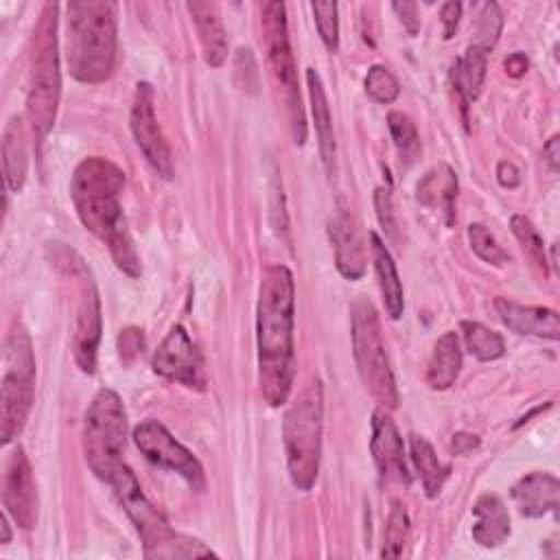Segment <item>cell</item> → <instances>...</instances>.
Listing matches in <instances>:
<instances>
[{
    "mask_svg": "<svg viewBox=\"0 0 560 560\" xmlns=\"http://www.w3.org/2000/svg\"><path fill=\"white\" fill-rule=\"evenodd\" d=\"M295 282L284 265H269L262 271L256 306L258 385L269 407L289 400L295 374L293 352Z\"/></svg>",
    "mask_w": 560,
    "mask_h": 560,
    "instance_id": "6da1fadb",
    "label": "cell"
},
{
    "mask_svg": "<svg viewBox=\"0 0 560 560\" xmlns=\"http://www.w3.org/2000/svg\"><path fill=\"white\" fill-rule=\"evenodd\" d=\"M125 188V173L118 164L107 158L90 155L81 160L72 173L70 197L77 210V217L96 238H101L116 267L129 278L142 273L140 256L129 236L120 192Z\"/></svg>",
    "mask_w": 560,
    "mask_h": 560,
    "instance_id": "7a4b0ae2",
    "label": "cell"
},
{
    "mask_svg": "<svg viewBox=\"0 0 560 560\" xmlns=\"http://www.w3.org/2000/svg\"><path fill=\"white\" fill-rule=\"evenodd\" d=\"M66 61L81 83L105 81L116 61V4L72 0L66 4Z\"/></svg>",
    "mask_w": 560,
    "mask_h": 560,
    "instance_id": "3957f363",
    "label": "cell"
},
{
    "mask_svg": "<svg viewBox=\"0 0 560 560\" xmlns=\"http://www.w3.org/2000/svg\"><path fill=\"white\" fill-rule=\"evenodd\" d=\"M324 387L317 376L308 378L284 413L282 438L289 477L298 490H311L322 459Z\"/></svg>",
    "mask_w": 560,
    "mask_h": 560,
    "instance_id": "277c9868",
    "label": "cell"
},
{
    "mask_svg": "<svg viewBox=\"0 0 560 560\" xmlns=\"http://www.w3.org/2000/svg\"><path fill=\"white\" fill-rule=\"evenodd\" d=\"M57 4L46 2L37 28L33 33V59L28 74L26 118L37 144L44 142L55 125L61 74H59V44H57Z\"/></svg>",
    "mask_w": 560,
    "mask_h": 560,
    "instance_id": "5b68a950",
    "label": "cell"
},
{
    "mask_svg": "<svg viewBox=\"0 0 560 560\" xmlns=\"http://www.w3.org/2000/svg\"><path fill=\"white\" fill-rule=\"evenodd\" d=\"M122 510L136 525L140 538H142V549L147 558H199V556H214L210 547H206L201 540L182 536L171 529L166 518L149 503L144 497L136 475L127 464H120L114 475L107 481Z\"/></svg>",
    "mask_w": 560,
    "mask_h": 560,
    "instance_id": "8992f818",
    "label": "cell"
},
{
    "mask_svg": "<svg viewBox=\"0 0 560 560\" xmlns=\"http://www.w3.org/2000/svg\"><path fill=\"white\" fill-rule=\"evenodd\" d=\"M0 381V442L9 444L24 429L35 400V357L22 326L4 339Z\"/></svg>",
    "mask_w": 560,
    "mask_h": 560,
    "instance_id": "52a82bcc",
    "label": "cell"
},
{
    "mask_svg": "<svg viewBox=\"0 0 560 560\" xmlns=\"http://www.w3.org/2000/svg\"><path fill=\"white\" fill-rule=\"evenodd\" d=\"M352 354L357 361L359 376L365 385V389L374 396V400L383 409H396L398 407V387L396 378L385 352L381 324L374 304L359 295L352 306Z\"/></svg>",
    "mask_w": 560,
    "mask_h": 560,
    "instance_id": "ba28073f",
    "label": "cell"
},
{
    "mask_svg": "<svg viewBox=\"0 0 560 560\" xmlns=\"http://www.w3.org/2000/svg\"><path fill=\"white\" fill-rule=\"evenodd\" d=\"M83 455L92 472L109 481L114 470L122 464V451L127 442V413L120 396L103 387L92 398L83 420Z\"/></svg>",
    "mask_w": 560,
    "mask_h": 560,
    "instance_id": "9c48e42d",
    "label": "cell"
},
{
    "mask_svg": "<svg viewBox=\"0 0 560 560\" xmlns=\"http://www.w3.org/2000/svg\"><path fill=\"white\" fill-rule=\"evenodd\" d=\"M262 13V37L267 46V59L271 68V77L276 85L282 90V98L291 120V133L295 144L306 142V116L302 107V96L298 88V68L289 44L287 31V11L282 2H265L260 7Z\"/></svg>",
    "mask_w": 560,
    "mask_h": 560,
    "instance_id": "30bf717a",
    "label": "cell"
},
{
    "mask_svg": "<svg viewBox=\"0 0 560 560\" xmlns=\"http://www.w3.org/2000/svg\"><path fill=\"white\" fill-rule=\"evenodd\" d=\"M57 262L63 265L68 273H72L79 282V308L74 322L72 352L74 361L85 374H94L96 370V350L101 341V300L90 269L83 258L72 249H61V258L55 256Z\"/></svg>",
    "mask_w": 560,
    "mask_h": 560,
    "instance_id": "8fae6325",
    "label": "cell"
},
{
    "mask_svg": "<svg viewBox=\"0 0 560 560\" xmlns=\"http://www.w3.org/2000/svg\"><path fill=\"white\" fill-rule=\"evenodd\" d=\"M133 442L155 466L179 472L199 492L206 488V475L199 459L184 444H179L162 422L151 418L142 420L133 429Z\"/></svg>",
    "mask_w": 560,
    "mask_h": 560,
    "instance_id": "7c38bea8",
    "label": "cell"
},
{
    "mask_svg": "<svg viewBox=\"0 0 560 560\" xmlns=\"http://www.w3.org/2000/svg\"><path fill=\"white\" fill-rule=\"evenodd\" d=\"M153 372L190 389H206L201 354L182 324H175L153 354Z\"/></svg>",
    "mask_w": 560,
    "mask_h": 560,
    "instance_id": "4fadbf2b",
    "label": "cell"
},
{
    "mask_svg": "<svg viewBox=\"0 0 560 560\" xmlns=\"http://www.w3.org/2000/svg\"><path fill=\"white\" fill-rule=\"evenodd\" d=\"M2 503L4 512L20 529H33L37 523V483L31 462L22 446H15L7 459L2 475Z\"/></svg>",
    "mask_w": 560,
    "mask_h": 560,
    "instance_id": "5bb4252c",
    "label": "cell"
},
{
    "mask_svg": "<svg viewBox=\"0 0 560 560\" xmlns=\"http://www.w3.org/2000/svg\"><path fill=\"white\" fill-rule=\"evenodd\" d=\"M131 133L136 144L140 147L147 162L162 175L164 179L173 177V158L166 144V138L158 125L155 109H153V88L149 83H138L129 116Z\"/></svg>",
    "mask_w": 560,
    "mask_h": 560,
    "instance_id": "9a60e30c",
    "label": "cell"
},
{
    "mask_svg": "<svg viewBox=\"0 0 560 560\" xmlns=\"http://www.w3.org/2000/svg\"><path fill=\"white\" fill-rule=\"evenodd\" d=\"M370 453L378 468L381 479L385 481H409L407 464H405V446L402 438L389 416L387 409H376L372 413V438H370Z\"/></svg>",
    "mask_w": 560,
    "mask_h": 560,
    "instance_id": "2e32d148",
    "label": "cell"
},
{
    "mask_svg": "<svg viewBox=\"0 0 560 560\" xmlns=\"http://www.w3.org/2000/svg\"><path fill=\"white\" fill-rule=\"evenodd\" d=\"M497 315L501 322L518 335H532L556 341L560 337V317L553 308L547 306H525L518 302H512L508 298L494 300Z\"/></svg>",
    "mask_w": 560,
    "mask_h": 560,
    "instance_id": "e0dca14e",
    "label": "cell"
},
{
    "mask_svg": "<svg viewBox=\"0 0 560 560\" xmlns=\"http://www.w3.org/2000/svg\"><path fill=\"white\" fill-rule=\"evenodd\" d=\"M512 499L523 516L540 518L558 510L560 481L551 472H529L512 486Z\"/></svg>",
    "mask_w": 560,
    "mask_h": 560,
    "instance_id": "ac0fdd59",
    "label": "cell"
},
{
    "mask_svg": "<svg viewBox=\"0 0 560 560\" xmlns=\"http://www.w3.org/2000/svg\"><path fill=\"white\" fill-rule=\"evenodd\" d=\"M186 9L195 22L206 63L210 68L223 66L228 57V35L221 22L219 7L208 0H192V2H186Z\"/></svg>",
    "mask_w": 560,
    "mask_h": 560,
    "instance_id": "d6986e66",
    "label": "cell"
},
{
    "mask_svg": "<svg viewBox=\"0 0 560 560\" xmlns=\"http://www.w3.org/2000/svg\"><path fill=\"white\" fill-rule=\"evenodd\" d=\"M328 236L335 247V265L348 280H359L365 273V249L348 214L328 219Z\"/></svg>",
    "mask_w": 560,
    "mask_h": 560,
    "instance_id": "ffe728a7",
    "label": "cell"
},
{
    "mask_svg": "<svg viewBox=\"0 0 560 560\" xmlns=\"http://www.w3.org/2000/svg\"><path fill=\"white\" fill-rule=\"evenodd\" d=\"M475 525L472 538L481 547H499L510 536V514L505 503L497 494H481L472 508Z\"/></svg>",
    "mask_w": 560,
    "mask_h": 560,
    "instance_id": "44dd1931",
    "label": "cell"
},
{
    "mask_svg": "<svg viewBox=\"0 0 560 560\" xmlns=\"http://www.w3.org/2000/svg\"><path fill=\"white\" fill-rule=\"evenodd\" d=\"M416 197L422 206L442 210L446 223L455 221V197H457V175L448 164H438L418 182Z\"/></svg>",
    "mask_w": 560,
    "mask_h": 560,
    "instance_id": "7402d4cb",
    "label": "cell"
},
{
    "mask_svg": "<svg viewBox=\"0 0 560 560\" xmlns=\"http://www.w3.org/2000/svg\"><path fill=\"white\" fill-rule=\"evenodd\" d=\"M2 171H4V182L9 190L20 192L28 171L26 131L20 116H11L2 131Z\"/></svg>",
    "mask_w": 560,
    "mask_h": 560,
    "instance_id": "603a6c76",
    "label": "cell"
},
{
    "mask_svg": "<svg viewBox=\"0 0 560 560\" xmlns=\"http://www.w3.org/2000/svg\"><path fill=\"white\" fill-rule=\"evenodd\" d=\"M486 68H488V50H483L475 44L468 46L466 52L453 66L451 79H453V88L459 96L464 116L481 92V85L486 79Z\"/></svg>",
    "mask_w": 560,
    "mask_h": 560,
    "instance_id": "cb8c5ba5",
    "label": "cell"
},
{
    "mask_svg": "<svg viewBox=\"0 0 560 560\" xmlns=\"http://www.w3.org/2000/svg\"><path fill=\"white\" fill-rule=\"evenodd\" d=\"M306 85H308V98H311V114L315 122L319 155L328 173H332L335 166V133H332V118L328 109V98L324 92V83L315 68L306 70Z\"/></svg>",
    "mask_w": 560,
    "mask_h": 560,
    "instance_id": "d4e9b609",
    "label": "cell"
},
{
    "mask_svg": "<svg viewBox=\"0 0 560 560\" xmlns=\"http://www.w3.org/2000/svg\"><path fill=\"white\" fill-rule=\"evenodd\" d=\"M370 247H372L374 269H376L378 287L383 293L385 311L392 319H400V315L405 311V298H402V284H400V278L396 271V262H394L389 249L385 247V243L381 241V236L374 232H370Z\"/></svg>",
    "mask_w": 560,
    "mask_h": 560,
    "instance_id": "484cf974",
    "label": "cell"
},
{
    "mask_svg": "<svg viewBox=\"0 0 560 560\" xmlns=\"http://www.w3.org/2000/svg\"><path fill=\"white\" fill-rule=\"evenodd\" d=\"M462 368V348L455 330L444 332L431 352V361L427 368V383L431 389H448Z\"/></svg>",
    "mask_w": 560,
    "mask_h": 560,
    "instance_id": "4316f807",
    "label": "cell"
},
{
    "mask_svg": "<svg viewBox=\"0 0 560 560\" xmlns=\"http://www.w3.org/2000/svg\"><path fill=\"white\" fill-rule=\"evenodd\" d=\"M409 448H411V462L418 470L424 494L429 499H435L440 494V490L444 488V481L448 479L451 468L438 459L431 442L422 435H411L409 438Z\"/></svg>",
    "mask_w": 560,
    "mask_h": 560,
    "instance_id": "83f0119b",
    "label": "cell"
},
{
    "mask_svg": "<svg viewBox=\"0 0 560 560\" xmlns=\"http://www.w3.org/2000/svg\"><path fill=\"white\" fill-rule=\"evenodd\" d=\"M462 335H464L466 350L477 361H494V359L503 357V352H505L503 337L497 330L483 326L481 322L464 319L462 322Z\"/></svg>",
    "mask_w": 560,
    "mask_h": 560,
    "instance_id": "f1b7e54d",
    "label": "cell"
},
{
    "mask_svg": "<svg viewBox=\"0 0 560 560\" xmlns=\"http://www.w3.org/2000/svg\"><path fill=\"white\" fill-rule=\"evenodd\" d=\"M387 127L392 133V140L396 144V151L400 155V164L409 166L420 155V136L416 131V125L411 118L402 112H389L387 114Z\"/></svg>",
    "mask_w": 560,
    "mask_h": 560,
    "instance_id": "f546056e",
    "label": "cell"
},
{
    "mask_svg": "<svg viewBox=\"0 0 560 560\" xmlns=\"http://www.w3.org/2000/svg\"><path fill=\"white\" fill-rule=\"evenodd\" d=\"M510 230L516 236V241L521 243V247L525 249V254L532 258L534 265H538L542 269V276L547 278L549 273V260L545 254V241L538 234V230L534 228V223L525 217V214H512L510 217Z\"/></svg>",
    "mask_w": 560,
    "mask_h": 560,
    "instance_id": "4dcf8cb0",
    "label": "cell"
},
{
    "mask_svg": "<svg viewBox=\"0 0 560 560\" xmlns=\"http://www.w3.org/2000/svg\"><path fill=\"white\" fill-rule=\"evenodd\" d=\"M409 540V516L405 508L394 501L387 514V525H385V536H383V558H400L402 549Z\"/></svg>",
    "mask_w": 560,
    "mask_h": 560,
    "instance_id": "1f68e13d",
    "label": "cell"
},
{
    "mask_svg": "<svg viewBox=\"0 0 560 560\" xmlns=\"http://www.w3.org/2000/svg\"><path fill=\"white\" fill-rule=\"evenodd\" d=\"M468 243H470L472 252L490 265L501 267L510 260V254L499 245V241L490 234V230L483 223H470L468 225Z\"/></svg>",
    "mask_w": 560,
    "mask_h": 560,
    "instance_id": "d6a6232c",
    "label": "cell"
},
{
    "mask_svg": "<svg viewBox=\"0 0 560 560\" xmlns=\"http://www.w3.org/2000/svg\"><path fill=\"white\" fill-rule=\"evenodd\" d=\"M363 85H365V94L381 105L394 103L400 94L398 79L385 66H378V63L368 70Z\"/></svg>",
    "mask_w": 560,
    "mask_h": 560,
    "instance_id": "836d02e7",
    "label": "cell"
},
{
    "mask_svg": "<svg viewBox=\"0 0 560 560\" xmlns=\"http://www.w3.org/2000/svg\"><path fill=\"white\" fill-rule=\"evenodd\" d=\"M501 24H503V20H501L499 7L494 2H483L479 7L477 20H475V31H477L475 46H479L483 50H490L499 39Z\"/></svg>",
    "mask_w": 560,
    "mask_h": 560,
    "instance_id": "e575fe53",
    "label": "cell"
},
{
    "mask_svg": "<svg viewBox=\"0 0 560 560\" xmlns=\"http://www.w3.org/2000/svg\"><path fill=\"white\" fill-rule=\"evenodd\" d=\"M317 33L324 42V46L335 52L339 48V18H337V4L335 2H313L311 4Z\"/></svg>",
    "mask_w": 560,
    "mask_h": 560,
    "instance_id": "d590c367",
    "label": "cell"
},
{
    "mask_svg": "<svg viewBox=\"0 0 560 560\" xmlns=\"http://www.w3.org/2000/svg\"><path fill=\"white\" fill-rule=\"evenodd\" d=\"M374 206H376V217L381 228L385 230V234L394 241L398 234V225H396V217H394V206H392V190L389 186H381L374 192Z\"/></svg>",
    "mask_w": 560,
    "mask_h": 560,
    "instance_id": "8d00e7d4",
    "label": "cell"
},
{
    "mask_svg": "<svg viewBox=\"0 0 560 560\" xmlns=\"http://www.w3.org/2000/svg\"><path fill=\"white\" fill-rule=\"evenodd\" d=\"M142 346H144V341H142V332H140L138 328H127V330H122V332H120V337H118L120 357H122L127 363L131 361V357L142 354Z\"/></svg>",
    "mask_w": 560,
    "mask_h": 560,
    "instance_id": "74e56055",
    "label": "cell"
},
{
    "mask_svg": "<svg viewBox=\"0 0 560 560\" xmlns=\"http://www.w3.org/2000/svg\"><path fill=\"white\" fill-rule=\"evenodd\" d=\"M392 9L398 13V18H400L402 26L407 28V33H409V35H416V33H418V28H420L418 4H416V2H407V0H402V2H394V4H392Z\"/></svg>",
    "mask_w": 560,
    "mask_h": 560,
    "instance_id": "f35d334b",
    "label": "cell"
},
{
    "mask_svg": "<svg viewBox=\"0 0 560 560\" xmlns=\"http://www.w3.org/2000/svg\"><path fill=\"white\" fill-rule=\"evenodd\" d=\"M440 18H442V26H444V37L451 39L455 35L459 18H462V4L459 2H444L442 11H440Z\"/></svg>",
    "mask_w": 560,
    "mask_h": 560,
    "instance_id": "ab89813d",
    "label": "cell"
},
{
    "mask_svg": "<svg viewBox=\"0 0 560 560\" xmlns=\"http://www.w3.org/2000/svg\"><path fill=\"white\" fill-rule=\"evenodd\" d=\"M497 179L503 188H516L518 182H521V175H518V168L512 164V162H505L501 160L497 164Z\"/></svg>",
    "mask_w": 560,
    "mask_h": 560,
    "instance_id": "60d3db41",
    "label": "cell"
},
{
    "mask_svg": "<svg viewBox=\"0 0 560 560\" xmlns=\"http://www.w3.org/2000/svg\"><path fill=\"white\" fill-rule=\"evenodd\" d=\"M477 446H479V438L472 435V433L459 431V433H453V438H451V451L455 455H466V453H470Z\"/></svg>",
    "mask_w": 560,
    "mask_h": 560,
    "instance_id": "b9f144b4",
    "label": "cell"
},
{
    "mask_svg": "<svg viewBox=\"0 0 560 560\" xmlns=\"http://www.w3.org/2000/svg\"><path fill=\"white\" fill-rule=\"evenodd\" d=\"M503 66H505V72H508L510 77L518 79V77H523V74L527 72L529 61H527V57H525L523 52H512V55H508V59H505Z\"/></svg>",
    "mask_w": 560,
    "mask_h": 560,
    "instance_id": "7bdbcfd3",
    "label": "cell"
},
{
    "mask_svg": "<svg viewBox=\"0 0 560 560\" xmlns=\"http://www.w3.org/2000/svg\"><path fill=\"white\" fill-rule=\"evenodd\" d=\"M542 153H545L549 166L556 171L558 164H560V138H558V136H551V138L545 142Z\"/></svg>",
    "mask_w": 560,
    "mask_h": 560,
    "instance_id": "ee69618b",
    "label": "cell"
},
{
    "mask_svg": "<svg viewBox=\"0 0 560 560\" xmlns=\"http://www.w3.org/2000/svg\"><path fill=\"white\" fill-rule=\"evenodd\" d=\"M7 516H9L7 512L0 516V527H2V538H0V542H2V545H7V542L11 540V532H9V523H7Z\"/></svg>",
    "mask_w": 560,
    "mask_h": 560,
    "instance_id": "f6af8a7d",
    "label": "cell"
}]
</instances>
